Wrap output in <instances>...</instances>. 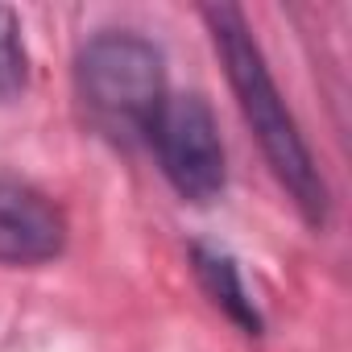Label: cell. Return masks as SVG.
Here are the masks:
<instances>
[{"label":"cell","mask_w":352,"mask_h":352,"mask_svg":"<svg viewBox=\"0 0 352 352\" xmlns=\"http://www.w3.org/2000/svg\"><path fill=\"white\" fill-rule=\"evenodd\" d=\"M71 220L63 204L21 174L0 170V265L42 270L67 253Z\"/></svg>","instance_id":"277c9868"},{"label":"cell","mask_w":352,"mask_h":352,"mask_svg":"<svg viewBox=\"0 0 352 352\" xmlns=\"http://www.w3.org/2000/svg\"><path fill=\"white\" fill-rule=\"evenodd\" d=\"M191 270L204 286V294L220 307V315L228 323H236L245 336H261L265 331V319H261V307L253 302L249 286H245V274L236 265V257L220 245H208V241H195L191 245Z\"/></svg>","instance_id":"5b68a950"},{"label":"cell","mask_w":352,"mask_h":352,"mask_svg":"<svg viewBox=\"0 0 352 352\" xmlns=\"http://www.w3.org/2000/svg\"><path fill=\"white\" fill-rule=\"evenodd\" d=\"M145 149L153 153L162 179L174 187V195L183 204L208 208L224 195L228 149L220 137V120L199 91L166 96V104L157 108V116L145 133Z\"/></svg>","instance_id":"3957f363"},{"label":"cell","mask_w":352,"mask_h":352,"mask_svg":"<svg viewBox=\"0 0 352 352\" xmlns=\"http://www.w3.org/2000/svg\"><path fill=\"white\" fill-rule=\"evenodd\" d=\"M75 96L91 129L112 145H145V133L170 96L162 46L124 25L91 34L75 54Z\"/></svg>","instance_id":"7a4b0ae2"},{"label":"cell","mask_w":352,"mask_h":352,"mask_svg":"<svg viewBox=\"0 0 352 352\" xmlns=\"http://www.w3.org/2000/svg\"><path fill=\"white\" fill-rule=\"evenodd\" d=\"M30 91V46L17 9L0 5V104H17Z\"/></svg>","instance_id":"8992f818"},{"label":"cell","mask_w":352,"mask_h":352,"mask_svg":"<svg viewBox=\"0 0 352 352\" xmlns=\"http://www.w3.org/2000/svg\"><path fill=\"white\" fill-rule=\"evenodd\" d=\"M204 21H208L212 46L224 63L236 108H241L270 174L290 195L298 216L323 232L331 220V187H327L323 170L315 162L311 141L302 137V124L294 120V112H290V104H286V96H282L270 63H265L261 42L253 38L249 17L236 5H212V9H204Z\"/></svg>","instance_id":"6da1fadb"}]
</instances>
